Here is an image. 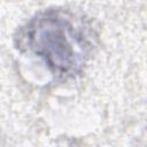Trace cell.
<instances>
[{"label":"cell","mask_w":147,"mask_h":147,"mask_svg":"<svg viewBox=\"0 0 147 147\" xmlns=\"http://www.w3.org/2000/svg\"><path fill=\"white\" fill-rule=\"evenodd\" d=\"M18 46L39 57L60 79L79 75L92 48L82 21L62 9L44 10L32 17L18 33Z\"/></svg>","instance_id":"obj_1"}]
</instances>
